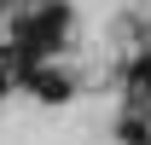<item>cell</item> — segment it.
<instances>
[{
    "mask_svg": "<svg viewBox=\"0 0 151 145\" xmlns=\"http://www.w3.org/2000/svg\"><path fill=\"white\" fill-rule=\"evenodd\" d=\"M29 87H35L41 99H70V81L58 70H29Z\"/></svg>",
    "mask_w": 151,
    "mask_h": 145,
    "instance_id": "obj_1",
    "label": "cell"
},
{
    "mask_svg": "<svg viewBox=\"0 0 151 145\" xmlns=\"http://www.w3.org/2000/svg\"><path fill=\"white\" fill-rule=\"evenodd\" d=\"M122 139H128V145H145L151 128H145V122H122Z\"/></svg>",
    "mask_w": 151,
    "mask_h": 145,
    "instance_id": "obj_2",
    "label": "cell"
},
{
    "mask_svg": "<svg viewBox=\"0 0 151 145\" xmlns=\"http://www.w3.org/2000/svg\"><path fill=\"white\" fill-rule=\"evenodd\" d=\"M6 87H12V70H6V58H0V93H6Z\"/></svg>",
    "mask_w": 151,
    "mask_h": 145,
    "instance_id": "obj_3",
    "label": "cell"
}]
</instances>
